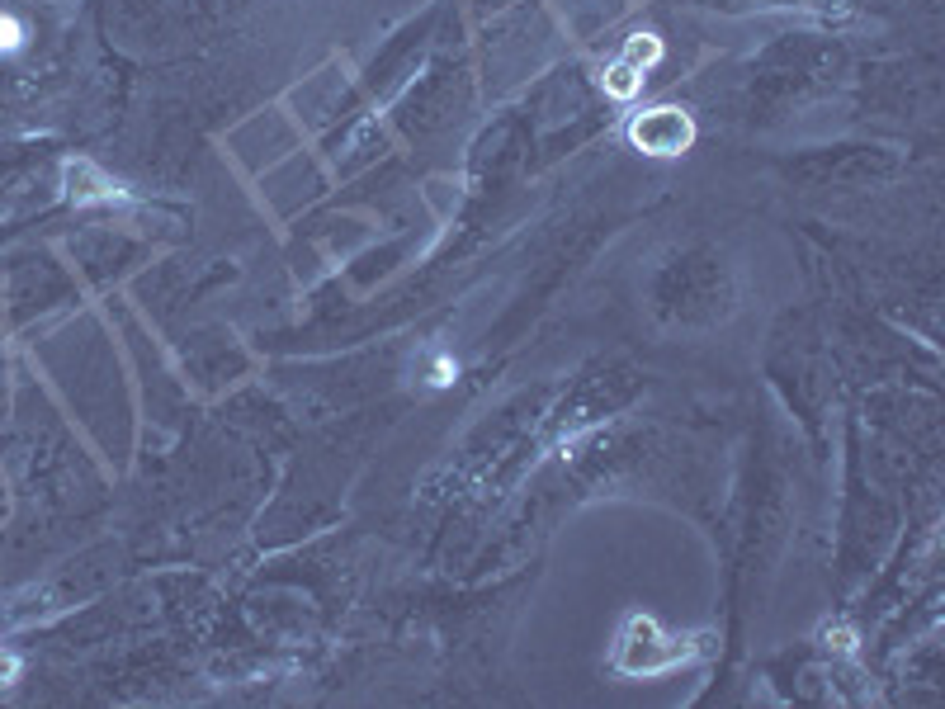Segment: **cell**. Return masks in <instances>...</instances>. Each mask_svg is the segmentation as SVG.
<instances>
[{"instance_id":"cell-1","label":"cell","mask_w":945,"mask_h":709,"mask_svg":"<svg viewBox=\"0 0 945 709\" xmlns=\"http://www.w3.org/2000/svg\"><path fill=\"white\" fill-rule=\"evenodd\" d=\"M634 142L638 147H648V152L667 156V152H681L690 142V123L676 114V109H653L648 119L634 123Z\"/></svg>"}]
</instances>
